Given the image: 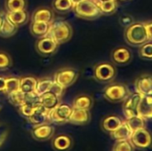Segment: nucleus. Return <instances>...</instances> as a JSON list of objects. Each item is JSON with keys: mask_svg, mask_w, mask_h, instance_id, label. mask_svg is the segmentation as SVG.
Segmentation results:
<instances>
[{"mask_svg": "<svg viewBox=\"0 0 152 151\" xmlns=\"http://www.w3.org/2000/svg\"><path fill=\"white\" fill-rule=\"evenodd\" d=\"M90 113L87 109H73L72 113L70 115L69 122L77 125H83L87 124L90 121Z\"/></svg>", "mask_w": 152, "mask_h": 151, "instance_id": "19", "label": "nucleus"}, {"mask_svg": "<svg viewBox=\"0 0 152 151\" xmlns=\"http://www.w3.org/2000/svg\"><path fill=\"white\" fill-rule=\"evenodd\" d=\"M78 77V72L73 68H63L59 69L53 77V81L64 89L72 85Z\"/></svg>", "mask_w": 152, "mask_h": 151, "instance_id": "6", "label": "nucleus"}, {"mask_svg": "<svg viewBox=\"0 0 152 151\" xmlns=\"http://www.w3.org/2000/svg\"><path fill=\"white\" fill-rule=\"evenodd\" d=\"M51 23L41 22V21H31L29 25V30L32 36L40 38L47 36L50 30Z\"/></svg>", "mask_w": 152, "mask_h": 151, "instance_id": "20", "label": "nucleus"}, {"mask_svg": "<svg viewBox=\"0 0 152 151\" xmlns=\"http://www.w3.org/2000/svg\"><path fill=\"white\" fill-rule=\"evenodd\" d=\"M125 38L129 44L141 46L149 42V36L143 22H134L125 31Z\"/></svg>", "mask_w": 152, "mask_h": 151, "instance_id": "1", "label": "nucleus"}, {"mask_svg": "<svg viewBox=\"0 0 152 151\" xmlns=\"http://www.w3.org/2000/svg\"><path fill=\"white\" fill-rule=\"evenodd\" d=\"M54 19V13L53 9L41 6L34 11V12L30 16V21H41V22H48L52 23Z\"/></svg>", "mask_w": 152, "mask_h": 151, "instance_id": "14", "label": "nucleus"}, {"mask_svg": "<svg viewBox=\"0 0 152 151\" xmlns=\"http://www.w3.org/2000/svg\"><path fill=\"white\" fill-rule=\"evenodd\" d=\"M140 56L143 59L152 60V43L147 42L141 45Z\"/></svg>", "mask_w": 152, "mask_h": 151, "instance_id": "37", "label": "nucleus"}, {"mask_svg": "<svg viewBox=\"0 0 152 151\" xmlns=\"http://www.w3.org/2000/svg\"><path fill=\"white\" fill-rule=\"evenodd\" d=\"M72 1V3H73V4L75 5V4H78L79 2H81L82 0H71Z\"/></svg>", "mask_w": 152, "mask_h": 151, "instance_id": "44", "label": "nucleus"}, {"mask_svg": "<svg viewBox=\"0 0 152 151\" xmlns=\"http://www.w3.org/2000/svg\"><path fill=\"white\" fill-rule=\"evenodd\" d=\"M138 116L144 119L152 118V95H142L137 108Z\"/></svg>", "mask_w": 152, "mask_h": 151, "instance_id": "15", "label": "nucleus"}, {"mask_svg": "<svg viewBox=\"0 0 152 151\" xmlns=\"http://www.w3.org/2000/svg\"><path fill=\"white\" fill-rule=\"evenodd\" d=\"M53 85V79L45 77V78H40L37 81V85L35 90V93L37 96H40L47 92H50L52 89V86Z\"/></svg>", "mask_w": 152, "mask_h": 151, "instance_id": "28", "label": "nucleus"}, {"mask_svg": "<svg viewBox=\"0 0 152 151\" xmlns=\"http://www.w3.org/2000/svg\"><path fill=\"white\" fill-rule=\"evenodd\" d=\"M2 109V105L0 104V109Z\"/></svg>", "mask_w": 152, "mask_h": 151, "instance_id": "47", "label": "nucleus"}, {"mask_svg": "<svg viewBox=\"0 0 152 151\" xmlns=\"http://www.w3.org/2000/svg\"><path fill=\"white\" fill-rule=\"evenodd\" d=\"M4 7L6 12L24 10L27 7V0H5Z\"/></svg>", "mask_w": 152, "mask_h": 151, "instance_id": "30", "label": "nucleus"}, {"mask_svg": "<svg viewBox=\"0 0 152 151\" xmlns=\"http://www.w3.org/2000/svg\"><path fill=\"white\" fill-rule=\"evenodd\" d=\"M18 90H20V77L12 76L6 77V87L4 94L8 95Z\"/></svg>", "mask_w": 152, "mask_h": 151, "instance_id": "33", "label": "nucleus"}, {"mask_svg": "<svg viewBox=\"0 0 152 151\" xmlns=\"http://www.w3.org/2000/svg\"><path fill=\"white\" fill-rule=\"evenodd\" d=\"M127 125L129 126L130 130L133 132L136 131V130H139L141 128H144L145 126V121H144V118H142V117L140 116H134L130 118H127L126 120Z\"/></svg>", "mask_w": 152, "mask_h": 151, "instance_id": "32", "label": "nucleus"}, {"mask_svg": "<svg viewBox=\"0 0 152 151\" xmlns=\"http://www.w3.org/2000/svg\"><path fill=\"white\" fill-rule=\"evenodd\" d=\"M49 112V110H47L45 107H43L40 103L37 102L32 115L28 118V120L35 126L45 124L47 122H50Z\"/></svg>", "mask_w": 152, "mask_h": 151, "instance_id": "12", "label": "nucleus"}, {"mask_svg": "<svg viewBox=\"0 0 152 151\" xmlns=\"http://www.w3.org/2000/svg\"><path fill=\"white\" fill-rule=\"evenodd\" d=\"M4 17V12H0V27H1V24H2V21H3Z\"/></svg>", "mask_w": 152, "mask_h": 151, "instance_id": "43", "label": "nucleus"}, {"mask_svg": "<svg viewBox=\"0 0 152 151\" xmlns=\"http://www.w3.org/2000/svg\"><path fill=\"white\" fill-rule=\"evenodd\" d=\"M18 30V27H16L14 24H12L5 16L3 19L1 27H0V36L4 38H8L16 34Z\"/></svg>", "mask_w": 152, "mask_h": 151, "instance_id": "26", "label": "nucleus"}, {"mask_svg": "<svg viewBox=\"0 0 152 151\" xmlns=\"http://www.w3.org/2000/svg\"><path fill=\"white\" fill-rule=\"evenodd\" d=\"M73 35L72 27L64 20H53L51 23L48 36L53 38L59 44H64L70 40Z\"/></svg>", "mask_w": 152, "mask_h": 151, "instance_id": "2", "label": "nucleus"}, {"mask_svg": "<svg viewBox=\"0 0 152 151\" xmlns=\"http://www.w3.org/2000/svg\"><path fill=\"white\" fill-rule=\"evenodd\" d=\"M59 47V44L52 38L50 36H45L43 37L38 38L36 42L35 48L37 52L42 56H51L56 53Z\"/></svg>", "mask_w": 152, "mask_h": 151, "instance_id": "8", "label": "nucleus"}, {"mask_svg": "<svg viewBox=\"0 0 152 151\" xmlns=\"http://www.w3.org/2000/svg\"><path fill=\"white\" fill-rule=\"evenodd\" d=\"M96 3H101V2H104V1H107V0H94Z\"/></svg>", "mask_w": 152, "mask_h": 151, "instance_id": "45", "label": "nucleus"}, {"mask_svg": "<svg viewBox=\"0 0 152 151\" xmlns=\"http://www.w3.org/2000/svg\"><path fill=\"white\" fill-rule=\"evenodd\" d=\"M72 145L71 138L68 135L61 134L53 140V147L57 151H66L70 149Z\"/></svg>", "mask_w": 152, "mask_h": 151, "instance_id": "23", "label": "nucleus"}, {"mask_svg": "<svg viewBox=\"0 0 152 151\" xmlns=\"http://www.w3.org/2000/svg\"><path fill=\"white\" fill-rule=\"evenodd\" d=\"M136 91L142 95H152V76L144 74L135 80Z\"/></svg>", "mask_w": 152, "mask_h": 151, "instance_id": "13", "label": "nucleus"}, {"mask_svg": "<svg viewBox=\"0 0 152 151\" xmlns=\"http://www.w3.org/2000/svg\"><path fill=\"white\" fill-rule=\"evenodd\" d=\"M8 96V101L11 104H12L15 107H20L21 106L25 101H26V94L23 93L20 90H18L14 93H12L7 95Z\"/></svg>", "mask_w": 152, "mask_h": 151, "instance_id": "31", "label": "nucleus"}, {"mask_svg": "<svg viewBox=\"0 0 152 151\" xmlns=\"http://www.w3.org/2000/svg\"><path fill=\"white\" fill-rule=\"evenodd\" d=\"M4 16L18 28L26 24L29 20V15L26 9L14 12H6Z\"/></svg>", "mask_w": 152, "mask_h": 151, "instance_id": "18", "label": "nucleus"}, {"mask_svg": "<svg viewBox=\"0 0 152 151\" xmlns=\"http://www.w3.org/2000/svg\"><path fill=\"white\" fill-rule=\"evenodd\" d=\"M111 137L118 141H123V140H129L132 134V131L130 130L129 126L127 125L126 122L124 121L119 127H118L115 131L110 133Z\"/></svg>", "mask_w": 152, "mask_h": 151, "instance_id": "24", "label": "nucleus"}, {"mask_svg": "<svg viewBox=\"0 0 152 151\" xmlns=\"http://www.w3.org/2000/svg\"><path fill=\"white\" fill-rule=\"evenodd\" d=\"M36 105H37V103L26 101L21 106L19 107V112L22 117H24L26 118H28L32 115V113H33V111H34V109L36 108Z\"/></svg>", "mask_w": 152, "mask_h": 151, "instance_id": "34", "label": "nucleus"}, {"mask_svg": "<svg viewBox=\"0 0 152 151\" xmlns=\"http://www.w3.org/2000/svg\"><path fill=\"white\" fill-rule=\"evenodd\" d=\"M5 87H6V77L0 76V93H5Z\"/></svg>", "mask_w": 152, "mask_h": 151, "instance_id": "42", "label": "nucleus"}, {"mask_svg": "<svg viewBox=\"0 0 152 151\" xmlns=\"http://www.w3.org/2000/svg\"><path fill=\"white\" fill-rule=\"evenodd\" d=\"M129 94L128 88L126 85L121 83L110 84L105 87L103 96L106 100L111 102H119L124 101Z\"/></svg>", "mask_w": 152, "mask_h": 151, "instance_id": "5", "label": "nucleus"}, {"mask_svg": "<svg viewBox=\"0 0 152 151\" xmlns=\"http://www.w3.org/2000/svg\"><path fill=\"white\" fill-rule=\"evenodd\" d=\"M8 136V131L6 128H4L2 125H0V147L4 143L6 138Z\"/></svg>", "mask_w": 152, "mask_h": 151, "instance_id": "39", "label": "nucleus"}, {"mask_svg": "<svg viewBox=\"0 0 152 151\" xmlns=\"http://www.w3.org/2000/svg\"><path fill=\"white\" fill-rule=\"evenodd\" d=\"M38 79L34 76H24L20 77V90L25 93H34L37 85Z\"/></svg>", "mask_w": 152, "mask_h": 151, "instance_id": "21", "label": "nucleus"}, {"mask_svg": "<svg viewBox=\"0 0 152 151\" xmlns=\"http://www.w3.org/2000/svg\"><path fill=\"white\" fill-rule=\"evenodd\" d=\"M122 123H123V121L118 117H117V116H109V117H106L102 120V127L105 132L112 133L118 127H119Z\"/></svg>", "mask_w": 152, "mask_h": 151, "instance_id": "25", "label": "nucleus"}, {"mask_svg": "<svg viewBox=\"0 0 152 151\" xmlns=\"http://www.w3.org/2000/svg\"><path fill=\"white\" fill-rule=\"evenodd\" d=\"M38 103H40L47 110L51 111L61 103V97L50 91L39 96Z\"/></svg>", "mask_w": 152, "mask_h": 151, "instance_id": "16", "label": "nucleus"}, {"mask_svg": "<svg viewBox=\"0 0 152 151\" xmlns=\"http://www.w3.org/2000/svg\"><path fill=\"white\" fill-rule=\"evenodd\" d=\"M119 22H120V24L122 26L127 28V27H129L130 25H132L134 22V18L131 15H129V14H124V15H122L119 18Z\"/></svg>", "mask_w": 152, "mask_h": 151, "instance_id": "38", "label": "nucleus"}, {"mask_svg": "<svg viewBox=\"0 0 152 151\" xmlns=\"http://www.w3.org/2000/svg\"><path fill=\"white\" fill-rule=\"evenodd\" d=\"M72 106L66 103H60L56 108L49 112V121L56 124L67 123L72 113Z\"/></svg>", "mask_w": 152, "mask_h": 151, "instance_id": "7", "label": "nucleus"}, {"mask_svg": "<svg viewBox=\"0 0 152 151\" xmlns=\"http://www.w3.org/2000/svg\"><path fill=\"white\" fill-rule=\"evenodd\" d=\"M12 61L11 56L7 53L0 51V71L8 69L12 66Z\"/></svg>", "mask_w": 152, "mask_h": 151, "instance_id": "35", "label": "nucleus"}, {"mask_svg": "<svg viewBox=\"0 0 152 151\" xmlns=\"http://www.w3.org/2000/svg\"><path fill=\"white\" fill-rule=\"evenodd\" d=\"M112 151H134V146L129 140L118 141L114 145Z\"/></svg>", "mask_w": 152, "mask_h": 151, "instance_id": "36", "label": "nucleus"}, {"mask_svg": "<svg viewBox=\"0 0 152 151\" xmlns=\"http://www.w3.org/2000/svg\"><path fill=\"white\" fill-rule=\"evenodd\" d=\"M134 147L139 149H148L152 145V136L145 128H141L132 133L129 139Z\"/></svg>", "mask_w": 152, "mask_h": 151, "instance_id": "9", "label": "nucleus"}, {"mask_svg": "<svg viewBox=\"0 0 152 151\" xmlns=\"http://www.w3.org/2000/svg\"><path fill=\"white\" fill-rule=\"evenodd\" d=\"M102 15H111L118 8V2L116 0H107L104 2L97 3Z\"/></svg>", "mask_w": 152, "mask_h": 151, "instance_id": "29", "label": "nucleus"}, {"mask_svg": "<svg viewBox=\"0 0 152 151\" xmlns=\"http://www.w3.org/2000/svg\"><path fill=\"white\" fill-rule=\"evenodd\" d=\"M117 2H125V1H129V0H116Z\"/></svg>", "mask_w": 152, "mask_h": 151, "instance_id": "46", "label": "nucleus"}, {"mask_svg": "<svg viewBox=\"0 0 152 151\" xmlns=\"http://www.w3.org/2000/svg\"><path fill=\"white\" fill-rule=\"evenodd\" d=\"M52 7L57 12L66 13L73 9L74 4L71 0H53Z\"/></svg>", "mask_w": 152, "mask_h": 151, "instance_id": "27", "label": "nucleus"}, {"mask_svg": "<svg viewBox=\"0 0 152 151\" xmlns=\"http://www.w3.org/2000/svg\"><path fill=\"white\" fill-rule=\"evenodd\" d=\"M94 104L93 98L88 94H80L77 96L73 101V109H87L89 110Z\"/></svg>", "mask_w": 152, "mask_h": 151, "instance_id": "22", "label": "nucleus"}, {"mask_svg": "<svg viewBox=\"0 0 152 151\" xmlns=\"http://www.w3.org/2000/svg\"><path fill=\"white\" fill-rule=\"evenodd\" d=\"M143 23H144V26H145L146 30H147L149 40H152V20L147 21V22H143Z\"/></svg>", "mask_w": 152, "mask_h": 151, "instance_id": "41", "label": "nucleus"}, {"mask_svg": "<svg viewBox=\"0 0 152 151\" xmlns=\"http://www.w3.org/2000/svg\"><path fill=\"white\" fill-rule=\"evenodd\" d=\"M142 96V95L141 93L136 92L134 93L128 94V96L124 100L125 101L123 104V111L126 119L138 115L137 108Z\"/></svg>", "mask_w": 152, "mask_h": 151, "instance_id": "10", "label": "nucleus"}, {"mask_svg": "<svg viewBox=\"0 0 152 151\" xmlns=\"http://www.w3.org/2000/svg\"><path fill=\"white\" fill-rule=\"evenodd\" d=\"M117 75L116 67L110 62H100L94 67V77L101 83L112 81Z\"/></svg>", "mask_w": 152, "mask_h": 151, "instance_id": "4", "label": "nucleus"}, {"mask_svg": "<svg viewBox=\"0 0 152 151\" xmlns=\"http://www.w3.org/2000/svg\"><path fill=\"white\" fill-rule=\"evenodd\" d=\"M111 60L116 65H126L132 60V53L126 46L117 47L111 53Z\"/></svg>", "mask_w": 152, "mask_h": 151, "instance_id": "11", "label": "nucleus"}, {"mask_svg": "<svg viewBox=\"0 0 152 151\" xmlns=\"http://www.w3.org/2000/svg\"><path fill=\"white\" fill-rule=\"evenodd\" d=\"M54 133V128L47 123L37 125L32 130V136L37 141H46L52 138Z\"/></svg>", "mask_w": 152, "mask_h": 151, "instance_id": "17", "label": "nucleus"}, {"mask_svg": "<svg viewBox=\"0 0 152 151\" xmlns=\"http://www.w3.org/2000/svg\"><path fill=\"white\" fill-rule=\"evenodd\" d=\"M72 10L78 18L84 20H95L102 15L94 0H82L75 4Z\"/></svg>", "mask_w": 152, "mask_h": 151, "instance_id": "3", "label": "nucleus"}, {"mask_svg": "<svg viewBox=\"0 0 152 151\" xmlns=\"http://www.w3.org/2000/svg\"><path fill=\"white\" fill-rule=\"evenodd\" d=\"M51 91H52L53 93H54L55 94H57L58 96L61 97V96L62 95V93H63V91H64V88L53 81V86H52Z\"/></svg>", "mask_w": 152, "mask_h": 151, "instance_id": "40", "label": "nucleus"}]
</instances>
